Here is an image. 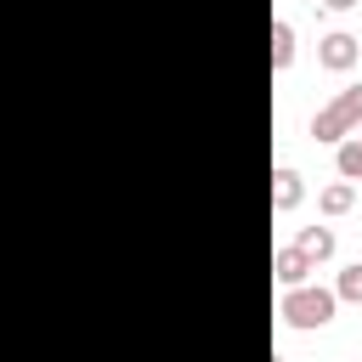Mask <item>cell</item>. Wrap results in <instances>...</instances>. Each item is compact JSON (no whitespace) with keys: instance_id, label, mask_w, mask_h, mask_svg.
I'll return each mask as SVG.
<instances>
[{"instance_id":"11","label":"cell","mask_w":362,"mask_h":362,"mask_svg":"<svg viewBox=\"0 0 362 362\" xmlns=\"http://www.w3.org/2000/svg\"><path fill=\"white\" fill-rule=\"evenodd\" d=\"M328 11H351V6H362V0H322Z\"/></svg>"},{"instance_id":"3","label":"cell","mask_w":362,"mask_h":362,"mask_svg":"<svg viewBox=\"0 0 362 362\" xmlns=\"http://www.w3.org/2000/svg\"><path fill=\"white\" fill-rule=\"evenodd\" d=\"M317 62L322 68H334V74H345V68H356V34H322L317 40Z\"/></svg>"},{"instance_id":"6","label":"cell","mask_w":362,"mask_h":362,"mask_svg":"<svg viewBox=\"0 0 362 362\" xmlns=\"http://www.w3.org/2000/svg\"><path fill=\"white\" fill-rule=\"evenodd\" d=\"M294 249H300V255H311V260H328V255H334V232H328V226H300Z\"/></svg>"},{"instance_id":"10","label":"cell","mask_w":362,"mask_h":362,"mask_svg":"<svg viewBox=\"0 0 362 362\" xmlns=\"http://www.w3.org/2000/svg\"><path fill=\"white\" fill-rule=\"evenodd\" d=\"M334 294H339V300H362V260L339 272V283H334Z\"/></svg>"},{"instance_id":"5","label":"cell","mask_w":362,"mask_h":362,"mask_svg":"<svg viewBox=\"0 0 362 362\" xmlns=\"http://www.w3.org/2000/svg\"><path fill=\"white\" fill-rule=\"evenodd\" d=\"M300 198H305V187H300V170H288V164H283V170L272 175V209H294Z\"/></svg>"},{"instance_id":"1","label":"cell","mask_w":362,"mask_h":362,"mask_svg":"<svg viewBox=\"0 0 362 362\" xmlns=\"http://www.w3.org/2000/svg\"><path fill=\"white\" fill-rule=\"evenodd\" d=\"M334 305H339V294L334 288H311V283H288V294H283V322L288 328H322L328 317H334Z\"/></svg>"},{"instance_id":"7","label":"cell","mask_w":362,"mask_h":362,"mask_svg":"<svg viewBox=\"0 0 362 362\" xmlns=\"http://www.w3.org/2000/svg\"><path fill=\"white\" fill-rule=\"evenodd\" d=\"M317 204H322V215H345V209L356 204V187H351V181H328Z\"/></svg>"},{"instance_id":"4","label":"cell","mask_w":362,"mask_h":362,"mask_svg":"<svg viewBox=\"0 0 362 362\" xmlns=\"http://www.w3.org/2000/svg\"><path fill=\"white\" fill-rule=\"evenodd\" d=\"M311 266H317V260H311V255H300L294 243L272 255V272H277V283H283V288H288V283H305V277H311Z\"/></svg>"},{"instance_id":"8","label":"cell","mask_w":362,"mask_h":362,"mask_svg":"<svg viewBox=\"0 0 362 362\" xmlns=\"http://www.w3.org/2000/svg\"><path fill=\"white\" fill-rule=\"evenodd\" d=\"M334 147H339V175H345V181H362V136L351 130V136L334 141Z\"/></svg>"},{"instance_id":"9","label":"cell","mask_w":362,"mask_h":362,"mask_svg":"<svg viewBox=\"0 0 362 362\" xmlns=\"http://www.w3.org/2000/svg\"><path fill=\"white\" fill-rule=\"evenodd\" d=\"M288 62H294V28L272 23V68H288Z\"/></svg>"},{"instance_id":"2","label":"cell","mask_w":362,"mask_h":362,"mask_svg":"<svg viewBox=\"0 0 362 362\" xmlns=\"http://www.w3.org/2000/svg\"><path fill=\"white\" fill-rule=\"evenodd\" d=\"M351 130H362V85H345L328 107H317V119H311V136L317 141H345Z\"/></svg>"}]
</instances>
